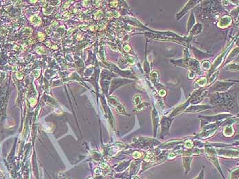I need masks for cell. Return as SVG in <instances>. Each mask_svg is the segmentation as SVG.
Returning a JSON list of instances; mask_svg holds the SVG:
<instances>
[{
  "label": "cell",
  "mask_w": 239,
  "mask_h": 179,
  "mask_svg": "<svg viewBox=\"0 0 239 179\" xmlns=\"http://www.w3.org/2000/svg\"><path fill=\"white\" fill-rule=\"evenodd\" d=\"M194 179H204V172H203V171H201L199 175Z\"/></svg>",
  "instance_id": "obj_1"
}]
</instances>
